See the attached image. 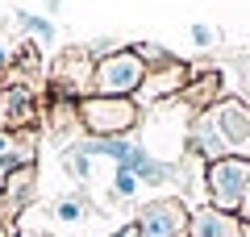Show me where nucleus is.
<instances>
[{
	"label": "nucleus",
	"instance_id": "1",
	"mask_svg": "<svg viewBox=\"0 0 250 237\" xmlns=\"http://www.w3.org/2000/svg\"><path fill=\"white\" fill-rule=\"evenodd\" d=\"M96 96H138L146 83V59L138 50H113L92 67Z\"/></svg>",
	"mask_w": 250,
	"mask_h": 237
},
{
	"label": "nucleus",
	"instance_id": "2",
	"mask_svg": "<svg viewBox=\"0 0 250 237\" xmlns=\"http://www.w3.org/2000/svg\"><path fill=\"white\" fill-rule=\"evenodd\" d=\"M75 113L96 138H117V133H129L138 125L134 96H83L75 104Z\"/></svg>",
	"mask_w": 250,
	"mask_h": 237
},
{
	"label": "nucleus",
	"instance_id": "3",
	"mask_svg": "<svg viewBox=\"0 0 250 237\" xmlns=\"http://www.w3.org/2000/svg\"><path fill=\"white\" fill-rule=\"evenodd\" d=\"M205 121L217 133V141L233 150V158H250V108L242 100H217L205 113Z\"/></svg>",
	"mask_w": 250,
	"mask_h": 237
},
{
	"label": "nucleus",
	"instance_id": "4",
	"mask_svg": "<svg viewBox=\"0 0 250 237\" xmlns=\"http://www.w3.org/2000/svg\"><path fill=\"white\" fill-rule=\"evenodd\" d=\"M250 192V158H221V162H213L208 167V196H213V208L221 212H233L242 208V200H246Z\"/></svg>",
	"mask_w": 250,
	"mask_h": 237
},
{
	"label": "nucleus",
	"instance_id": "5",
	"mask_svg": "<svg viewBox=\"0 0 250 237\" xmlns=\"http://www.w3.org/2000/svg\"><path fill=\"white\" fill-rule=\"evenodd\" d=\"M184 208H179L175 200L167 204H150V208L142 212V220H138V233L142 237H179L184 233Z\"/></svg>",
	"mask_w": 250,
	"mask_h": 237
},
{
	"label": "nucleus",
	"instance_id": "6",
	"mask_svg": "<svg viewBox=\"0 0 250 237\" xmlns=\"http://www.w3.org/2000/svg\"><path fill=\"white\" fill-rule=\"evenodd\" d=\"M188 233L192 237H246V225H238L221 208H200L196 217L188 220Z\"/></svg>",
	"mask_w": 250,
	"mask_h": 237
},
{
	"label": "nucleus",
	"instance_id": "7",
	"mask_svg": "<svg viewBox=\"0 0 250 237\" xmlns=\"http://www.w3.org/2000/svg\"><path fill=\"white\" fill-rule=\"evenodd\" d=\"M13 17H17V25L25 34H34V42H54V21L50 17H38V13H25V9H17Z\"/></svg>",
	"mask_w": 250,
	"mask_h": 237
},
{
	"label": "nucleus",
	"instance_id": "8",
	"mask_svg": "<svg viewBox=\"0 0 250 237\" xmlns=\"http://www.w3.org/2000/svg\"><path fill=\"white\" fill-rule=\"evenodd\" d=\"M17 62L29 67V71H38V67H42V46H38V42H21L17 46Z\"/></svg>",
	"mask_w": 250,
	"mask_h": 237
},
{
	"label": "nucleus",
	"instance_id": "9",
	"mask_svg": "<svg viewBox=\"0 0 250 237\" xmlns=\"http://www.w3.org/2000/svg\"><path fill=\"white\" fill-rule=\"evenodd\" d=\"M54 217L71 225V220H80V217H83V208H80V200H59V204H54Z\"/></svg>",
	"mask_w": 250,
	"mask_h": 237
},
{
	"label": "nucleus",
	"instance_id": "10",
	"mask_svg": "<svg viewBox=\"0 0 250 237\" xmlns=\"http://www.w3.org/2000/svg\"><path fill=\"white\" fill-rule=\"evenodd\" d=\"M134 192H138V175L125 171V167H117V196H134Z\"/></svg>",
	"mask_w": 250,
	"mask_h": 237
},
{
	"label": "nucleus",
	"instance_id": "11",
	"mask_svg": "<svg viewBox=\"0 0 250 237\" xmlns=\"http://www.w3.org/2000/svg\"><path fill=\"white\" fill-rule=\"evenodd\" d=\"M192 42H196V46H213V29L196 21V25H192Z\"/></svg>",
	"mask_w": 250,
	"mask_h": 237
},
{
	"label": "nucleus",
	"instance_id": "12",
	"mask_svg": "<svg viewBox=\"0 0 250 237\" xmlns=\"http://www.w3.org/2000/svg\"><path fill=\"white\" fill-rule=\"evenodd\" d=\"M113 237H142V233H138V225H125V229H117Z\"/></svg>",
	"mask_w": 250,
	"mask_h": 237
},
{
	"label": "nucleus",
	"instance_id": "13",
	"mask_svg": "<svg viewBox=\"0 0 250 237\" xmlns=\"http://www.w3.org/2000/svg\"><path fill=\"white\" fill-rule=\"evenodd\" d=\"M9 62H13V54H9V46H0V71L9 67Z\"/></svg>",
	"mask_w": 250,
	"mask_h": 237
},
{
	"label": "nucleus",
	"instance_id": "14",
	"mask_svg": "<svg viewBox=\"0 0 250 237\" xmlns=\"http://www.w3.org/2000/svg\"><path fill=\"white\" fill-rule=\"evenodd\" d=\"M62 9V0H46V13H59Z\"/></svg>",
	"mask_w": 250,
	"mask_h": 237
},
{
	"label": "nucleus",
	"instance_id": "15",
	"mask_svg": "<svg viewBox=\"0 0 250 237\" xmlns=\"http://www.w3.org/2000/svg\"><path fill=\"white\" fill-rule=\"evenodd\" d=\"M242 212H246V220H250V192H246V200H242Z\"/></svg>",
	"mask_w": 250,
	"mask_h": 237
},
{
	"label": "nucleus",
	"instance_id": "16",
	"mask_svg": "<svg viewBox=\"0 0 250 237\" xmlns=\"http://www.w3.org/2000/svg\"><path fill=\"white\" fill-rule=\"evenodd\" d=\"M0 237H9V229H4V220H0Z\"/></svg>",
	"mask_w": 250,
	"mask_h": 237
}]
</instances>
